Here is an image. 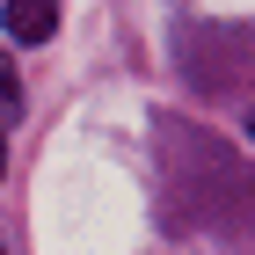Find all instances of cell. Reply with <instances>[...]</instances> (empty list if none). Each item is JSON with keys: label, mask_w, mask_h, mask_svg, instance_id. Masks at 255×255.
<instances>
[{"label": "cell", "mask_w": 255, "mask_h": 255, "mask_svg": "<svg viewBox=\"0 0 255 255\" xmlns=\"http://www.w3.org/2000/svg\"><path fill=\"white\" fill-rule=\"evenodd\" d=\"M175 59L190 73V88L204 95H241L255 80V29H234V22H182L175 29Z\"/></svg>", "instance_id": "obj_1"}, {"label": "cell", "mask_w": 255, "mask_h": 255, "mask_svg": "<svg viewBox=\"0 0 255 255\" xmlns=\"http://www.w3.org/2000/svg\"><path fill=\"white\" fill-rule=\"evenodd\" d=\"M7 37L15 44H51L59 37V7H51V0H7Z\"/></svg>", "instance_id": "obj_2"}, {"label": "cell", "mask_w": 255, "mask_h": 255, "mask_svg": "<svg viewBox=\"0 0 255 255\" xmlns=\"http://www.w3.org/2000/svg\"><path fill=\"white\" fill-rule=\"evenodd\" d=\"M22 110V73H15V59L0 51V117H15Z\"/></svg>", "instance_id": "obj_3"}, {"label": "cell", "mask_w": 255, "mask_h": 255, "mask_svg": "<svg viewBox=\"0 0 255 255\" xmlns=\"http://www.w3.org/2000/svg\"><path fill=\"white\" fill-rule=\"evenodd\" d=\"M0 175H7V138H0Z\"/></svg>", "instance_id": "obj_4"}, {"label": "cell", "mask_w": 255, "mask_h": 255, "mask_svg": "<svg viewBox=\"0 0 255 255\" xmlns=\"http://www.w3.org/2000/svg\"><path fill=\"white\" fill-rule=\"evenodd\" d=\"M248 138H255V110H248Z\"/></svg>", "instance_id": "obj_5"}]
</instances>
